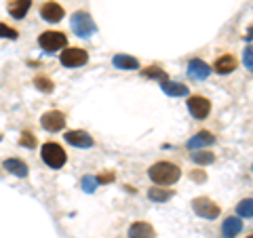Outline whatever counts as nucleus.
<instances>
[{
	"mask_svg": "<svg viewBox=\"0 0 253 238\" xmlns=\"http://www.w3.org/2000/svg\"><path fill=\"white\" fill-rule=\"evenodd\" d=\"M190 177L196 179V181H205V179H207V177H205V173H203V171H192V173H190Z\"/></svg>",
	"mask_w": 253,
	"mask_h": 238,
	"instance_id": "30",
	"label": "nucleus"
},
{
	"mask_svg": "<svg viewBox=\"0 0 253 238\" xmlns=\"http://www.w3.org/2000/svg\"><path fill=\"white\" fill-rule=\"evenodd\" d=\"M213 70H215L217 74H230L236 70V59H234V55H221V57L215 59V63H213Z\"/></svg>",
	"mask_w": 253,
	"mask_h": 238,
	"instance_id": "16",
	"label": "nucleus"
},
{
	"mask_svg": "<svg viewBox=\"0 0 253 238\" xmlns=\"http://www.w3.org/2000/svg\"><path fill=\"white\" fill-rule=\"evenodd\" d=\"M19 146L21 148H36L38 146V141H36V137H34V135H32L30 131H23L21 133V137H19Z\"/></svg>",
	"mask_w": 253,
	"mask_h": 238,
	"instance_id": "26",
	"label": "nucleus"
},
{
	"mask_svg": "<svg viewBox=\"0 0 253 238\" xmlns=\"http://www.w3.org/2000/svg\"><path fill=\"white\" fill-rule=\"evenodd\" d=\"M41 126L49 133H57L66 126V114L59 112V110H49L41 116Z\"/></svg>",
	"mask_w": 253,
	"mask_h": 238,
	"instance_id": "7",
	"label": "nucleus"
},
{
	"mask_svg": "<svg viewBox=\"0 0 253 238\" xmlns=\"http://www.w3.org/2000/svg\"><path fill=\"white\" fill-rule=\"evenodd\" d=\"M112 179H114L112 173H101V175H97V181H99V184H108V181H112Z\"/></svg>",
	"mask_w": 253,
	"mask_h": 238,
	"instance_id": "29",
	"label": "nucleus"
},
{
	"mask_svg": "<svg viewBox=\"0 0 253 238\" xmlns=\"http://www.w3.org/2000/svg\"><path fill=\"white\" fill-rule=\"evenodd\" d=\"M241 230H243V221H241L239 217H228V219L224 221V226H221V232H224L226 238L239 236Z\"/></svg>",
	"mask_w": 253,
	"mask_h": 238,
	"instance_id": "19",
	"label": "nucleus"
},
{
	"mask_svg": "<svg viewBox=\"0 0 253 238\" xmlns=\"http://www.w3.org/2000/svg\"><path fill=\"white\" fill-rule=\"evenodd\" d=\"M41 17L49 23H59L63 17H66V9L55 2V0H46V2L41 6Z\"/></svg>",
	"mask_w": 253,
	"mask_h": 238,
	"instance_id": "9",
	"label": "nucleus"
},
{
	"mask_svg": "<svg viewBox=\"0 0 253 238\" xmlns=\"http://www.w3.org/2000/svg\"><path fill=\"white\" fill-rule=\"evenodd\" d=\"M129 238H156V232L146 221H135L129 228Z\"/></svg>",
	"mask_w": 253,
	"mask_h": 238,
	"instance_id": "15",
	"label": "nucleus"
},
{
	"mask_svg": "<svg viewBox=\"0 0 253 238\" xmlns=\"http://www.w3.org/2000/svg\"><path fill=\"white\" fill-rule=\"evenodd\" d=\"M188 110L196 120H205L211 112V101L203 95H192V97H188Z\"/></svg>",
	"mask_w": 253,
	"mask_h": 238,
	"instance_id": "8",
	"label": "nucleus"
},
{
	"mask_svg": "<svg viewBox=\"0 0 253 238\" xmlns=\"http://www.w3.org/2000/svg\"><path fill=\"white\" fill-rule=\"evenodd\" d=\"M144 74L146 78H156L158 82H163V80H167V72H165L163 68H158V66H150V68H144Z\"/></svg>",
	"mask_w": 253,
	"mask_h": 238,
	"instance_id": "23",
	"label": "nucleus"
},
{
	"mask_svg": "<svg viewBox=\"0 0 253 238\" xmlns=\"http://www.w3.org/2000/svg\"><path fill=\"white\" fill-rule=\"evenodd\" d=\"M41 158H42V162L49 166V169H61L63 164L68 162V154H66V150H63L57 141H46V144H42L41 148Z\"/></svg>",
	"mask_w": 253,
	"mask_h": 238,
	"instance_id": "2",
	"label": "nucleus"
},
{
	"mask_svg": "<svg viewBox=\"0 0 253 238\" xmlns=\"http://www.w3.org/2000/svg\"><path fill=\"white\" fill-rule=\"evenodd\" d=\"M38 44H41V49L44 53H57L68 46V36L57 30H46L38 36Z\"/></svg>",
	"mask_w": 253,
	"mask_h": 238,
	"instance_id": "3",
	"label": "nucleus"
},
{
	"mask_svg": "<svg viewBox=\"0 0 253 238\" xmlns=\"http://www.w3.org/2000/svg\"><path fill=\"white\" fill-rule=\"evenodd\" d=\"M2 169L6 173H11V175H15V177H28L30 175V166L23 162L21 158H4Z\"/></svg>",
	"mask_w": 253,
	"mask_h": 238,
	"instance_id": "11",
	"label": "nucleus"
},
{
	"mask_svg": "<svg viewBox=\"0 0 253 238\" xmlns=\"http://www.w3.org/2000/svg\"><path fill=\"white\" fill-rule=\"evenodd\" d=\"M247 238H253V234H251V236H247Z\"/></svg>",
	"mask_w": 253,
	"mask_h": 238,
	"instance_id": "33",
	"label": "nucleus"
},
{
	"mask_svg": "<svg viewBox=\"0 0 253 238\" xmlns=\"http://www.w3.org/2000/svg\"><path fill=\"white\" fill-rule=\"evenodd\" d=\"M0 141H2V135H0Z\"/></svg>",
	"mask_w": 253,
	"mask_h": 238,
	"instance_id": "32",
	"label": "nucleus"
},
{
	"mask_svg": "<svg viewBox=\"0 0 253 238\" xmlns=\"http://www.w3.org/2000/svg\"><path fill=\"white\" fill-rule=\"evenodd\" d=\"M192 209H194L196 215L203 217V219H215V217H219V207L211 200V198H207V196L194 198V200H192Z\"/></svg>",
	"mask_w": 253,
	"mask_h": 238,
	"instance_id": "6",
	"label": "nucleus"
},
{
	"mask_svg": "<svg viewBox=\"0 0 253 238\" xmlns=\"http://www.w3.org/2000/svg\"><path fill=\"white\" fill-rule=\"evenodd\" d=\"M34 86L38 91H42V93H53L55 91V82L51 80L49 76H34Z\"/></svg>",
	"mask_w": 253,
	"mask_h": 238,
	"instance_id": "22",
	"label": "nucleus"
},
{
	"mask_svg": "<svg viewBox=\"0 0 253 238\" xmlns=\"http://www.w3.org/2000/svg\"><path fill=\"white\" fill-rule=\"evenodd\" d=\"M112 63H114V68H118V70H137L139 68V61L135 57H131V55H125V53L114 55Z\"/></svg>",
	"mask_w": 253,
	"mask_h": 238,
	"instance_id": "17",
	"label": "nucleus"
},
{
	"mask_svg": "<svg viewBox=\"0 0 253 238\" xmlns=\"http://www.w3.org/2000/svg\"><path fill=\"white\" fill-rule=\"evenodd\" d=\"M243 61H245V68H249L253 72V44H249L243 53Z\"/></svg>",
	"mask_w": 253,
	"mask_h": 238,
	"instance_id": "28",
	"label": "nucleus"
},
{
	"mask_svg": "<svg viewBox=\"0 0 253 238\" xmlns=\"http://www.w3.org/2000/svg\"><path fill=\"white\" fill-rule=\"evenodd\" d=\"M173 190H165L163 186H154V188H150V192H148V198L152 202H167L173 198Z\"/></svg>",
	"mask_w": 253,
	"mask_h": 238,
	"instance_id": "20",
	"label": "nucleus"
},
{
	"mask_svg": "<svg viewBox=\"0 0 253 238\" xmlns=\"http://www.w3.org/2000/svg\"><path fill=\"white\" fill-rule=\"evenodd\" d=\"M245 38H247V40H253V26L247 30V36H245Z\"/></svg>",
	"mask_w": 253,
	"mask_h": 238,
	"instance_id": "31",
	"label": "nucleus"
},
{
	"mask_svg": "<svg viewBox=\"0 0 253 238\" xmlns=\"http://www.w3.org/2000/svg\"><path fill=\"white\" fill-rule=\"evenodd\" d=\"M72 30L76 36L81 38H89L91 34H95L97 32V26H95L93 17L86 11H76L72 15Z\"/></svg>",
	"mask_w": 253,
	"mask_h": 238,
	"instance_id": "4",
	"label": "nucleus"
},
{
	"mask_svg": "<svg viewBox=\"0 0 253 238\" xmlns=\"http://www.w3.org/2000/svg\"><path fill=\"white\" fill-rule=\"evenodd\" d=\"M236 213H239L241 217H253V198H245V200H241L239 207H236Z\"/></svg>",
	"mask_w": 253,
	"mask_h": 238,
	"instance_id": "24",
	"label": "nucleus"
},
{
	"mask_svg": "<svg viewBox=\"0 0 253 238\" xmlns=\"http://www.w3.org/2000/svg\"><path fill=\"white\" fill-rule=\"evenodd\" d=\"M190 158H192L196 164H211L213 160H215V154L207 152V150H194V152L190 154Z\"/></svg>",
	"mask_w": 253,
	"mask_h": 238,
	"instance_id": "21",
	"label": "nucleus"
},
{
	"mask_svg": "<svg viewBox=\"0 0 253 238\" xmlns=\"http://www.w3.org/2000/svg\"><path fill=\"white\" fill-rule=\"evenodd\" d=\"M97 186H99L97 177H93V175H84V177H83V190H84L86 194L95 192V190H97Z\"/></svg>",
	"mask_w": 253,
	"mask_h": 238,
	"instance_id": "27",
	"label": "nucleus"
},
{
	"mask_svg": "<svg viewBox=\"0 0 253 238\" xmlns=\"http://www.w3.org/2000/svg\"><path fill=\"white\" fill-rule=\"evenodd\" d=\"M59 61L63 68H81L89 61V53L81 46H66L59 55Z\"/></svg>",
	"mask_w": 253,
	"mask_h": 238,
	"instance_id": "5",
	"label": "nucleus"
},
{
	"mask_svg": "<svg viewBox=\"0 0 253 238\" xmlns=\"http://www.w3.org/2000/svg\"><path fill=\"white\" fill-rule=\"evenodd\" d=\"M215 144V135L211 131H199L194 137L188 139V150H201V148H207V146H213Z\"/></svg>",
	"mask_w": 253,
	"mask_h": 238,
	"instance_id": "14",
	"label": "nucleus"
},
{
	"mask_svg": "<svg viewBox=\"0 0 253 238\" xmlns=\"http://www.w3.org/2000/svg\"><path fill=\"white\" fill-rule=\"evenodd\" d=\"M0 38H6V40H17L19 38V32L11 28L9 23H4V21H0Z\"/></svg>",
	"mask_w": 253,
	"mask_h": 238,
	"instance_id": "25",
	"label": "nucleus"
},
{
	"mask_svg": "<svg viewBox=\"0 0 253 238\" xmlns=\"http://www.w3.org/2000/svg\"><path fill=\"white\" fill-rule=\"evenodd\" d=\"M211 74V66L205 63L203 59H192L188 63V76L194 78V80H205Z\"/></svg>",
	"mask_w": 253,
	"mask_h": 238,
	"instance_id": "13",
	"label": "nucleus"
},
{
	"mask_svg": "<svg viewBox=\"0 0 253 238\" xmlns=\"http://www.w3.org/2000/svg\"><path fill=\"white\" fill-rule=\"evenodd\" d=\"M63 139H66L70 146H74V148H93V146H95L93 137H91V135L86 133V131H83V129L66 131V135H63Z\"/></svg>",
	"mask_w": 253,
	"mask_h": 238,
	"instance_id": "10",
	"label": "nucleus"
},
{
	"mask_svg": "<svg viewBox=\"0 0 253 238\" xmlns=\"http://www.w3.org/2000/svg\"><path fill=\"white\" fill-rule=\"evenodd\" d=\"M161 89L167 93V95H171V97H184V95H188V86H186V84H181V82H171L169 78L161 82Z\"/></svg>",
	"mask_w": 253,
	"mask_h": 238,
	"instance_id": "18",
	"label": "nucleus"
},
{
	"mask_svg": "<svg viewBox=\"0 0 253 238\" xmlns=\"http://www.w3.org/2000/svg\"><path fill=\"white\" fill-rule=\"evenodd\" d=\"M148 175L156 186H173L181 177V169L169 160H161V162H154L150 166Z\"/></svg>",
	"mask_w": 253,
	"mask_h": 238,
	"instance_id": "1",
	"label": "nucleus"
},
{
	"mask_svg": "<svg viewBox=\"0 0 253 238\" xmlns=\"http://www.w3.org/2000/svg\"><path fill=\"white\" fill-rule=\"evenodd\" d=\"M32 9V0H6V11L13 19H23Z\"/></svg>",
	"mask_w": 253,
	"mask_h": 238,
	"instance_id": "12",
	"label": "nucleus"
}]
</instances>
